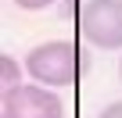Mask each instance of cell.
Returning a JSON list of instances; mask_svg holds the SVG:
<instances>
[{"label": "cell", "mask_w": 122, "mask_h": 118, "mask_svg": "<svg viewBox=\"0 0 122 118\" xmlns=\"http://www.w3.org/2000/svg\"><path fill=\"white\" fill-rule=\"evenodd\" d=\"M25 68L43 86H72L90 72V54L68 39H50L29 50Z\"/></svg>", "instance_id": "obj_1"}, {"label": "cell", "mask_w": 122, "mask_h": 118, "mask_svg": "<svg viewBox=\"0 0 122 118\" xmlns=\"http://www.w3.org/2000/svg\"><path fill=\"white\" fill-rule=\"evenodd\" d=\"M79 29L97 50H122V0H90L79 11Z\"/></svg>", "instance_id": "obj_2"}, {"label": "cell", "mask_w": 122, "mask_h": 118, "mask_svg": "<svg viewBox=\"0 0 122 118\" xmlns=\"http://www.w3.org/2000/svg\"><path fill=\"white\" fill-rule=\"evenodd\" d=\"M0 118H65V104L50 86H15L4 93L0 104Z\"/></svg>", "instance_id": "obj_3"}, {"label": "cell", "mask_w": 122, "mask_h": 118, "mask_svg": "<svg viewBox=\"0 0 122 118\" xmlns=\"http://www.w3.org/2000/svg\"><path fill=\"white\" fill-rule=\"evenodd\" d=\"M15 86H22V75H18V61L11 54H0V93H11Z\"/></svg>", "instance_id": "obj_4"}, {"label": "cell", "mask_w": 122, "mask_h": 118, "mask_svg": "<svg viewBox=\"0 0 122 118\" xmlns=\"http://www.w3.org/2000/svg\"><path fill=\"white\" fill-rule=\"evenodd\" d=\"M18 7H25V11H40V7H50L54 0H15Z\"/></svg>", "instance_id": "obj_5"}, {"label": "cell", "mask_w": 122, "mask_h": 118, "mask_svg": "<svg viewBox=\"0 0 122 118\" xmlns=\"http://www.w3.org/2000/svg\"><path fill=\"white\" fill-rule=\"evenodd\" d=\"M97 118H122V100H115V104H108Z\"/></svg>", "instance_id": "obj_6"}, {"label": "cell", "mask_w": 122, "mask_h": 118, "mask_svg": "<svg viewBox=\"0 0 122 118\" xmlns=\"http://www.w3.org/2000/svg\"><path fill=\"white\" fill-rule=\"evenodd\" d=\"M118 79H122V61H118Z\"/></svg>", "instance_id": "obj_7"}]
</instances>
